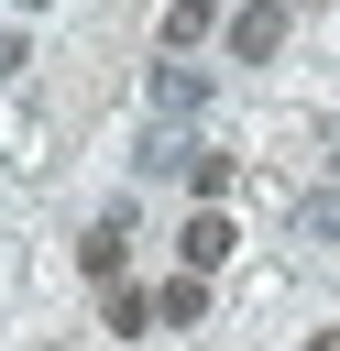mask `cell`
<instances>
[{"instance_id":"3","label":"cell","mask_w":340,"mask_h":351,"mask_svg":"<svg viewBox=\"0 0 340 351\" xmlns=\"http://www.w3.org/2000/svg\"><path fill=\"white\" fill-rule=\"evenodd\" d=\"M186 263H197V274H208V263H230V219H219V208H197V219H186Z\"/></svg>"},{"instance_id":"2","label":"cell","mask_w":340,"mask_h":351,"mask_svg":"<svg viewBox=\"0 0 340 351\" xmlns=\"http://www.w3.org/2000/svg\"><path fill=\"white\" fill-rule=\"evenodd\" d=\"M154 318H165V329H197V318H208V274H175V285L154 296Z\"/></svg>"},{"instance_id":"5","label":"cell","mask_w":340,"mask_h":351,"mask_svg":"<svg viewBox=\"0 0 340 351\" xmlns=\"http://www.w3.org/2000/svg\"><path fill=\"white\" fill-rule=\"evenodd\" d=\"M121 241H132L121 219H99V230H88V274H99V285H121Z\"/></svg>"},{"instance_id":"11","label":"cell","mask_w":340,"mask_h":351,"mask_svg":"<svg viewBox=\"0 0 340 351\" xmlns=\"http://www.w3.org/2000/svg\"><path fill=\"white\" fill-rule=\"evenodd\" d=\"M22 11H44V0H22Z\"/></svg>"},{"instance_id":"6","label":"cell","mask_w":340,"mask_h":351,"mask_svg":"<svg viewBox=\"0 0 340 351\" xmlns=\"http://www.w3.org/2000/svg\"><path fill=\"white\" fill-rule=\"evenodd\" d=\"M110 329H121V340L154 329V296H143V285H110Z\"/></svg>"},{"instance_id":"7","label":"cell","mask_w":340,"mask_h":351,"mask_svg":"<svg viewBox=\"0 0 340 351\" xmlns=\"http://www.w3.org/2000/svg\"><path fill=\"white\" fill-rule=\"evenodd\" d=\"M197 99H208V88H197L186 66H165V77H154V110H197Z\"/></svg>"},{"instance_id":"1","label":"cell","mask_w":340,"mask_h":351,"mask_svg":"<svg viewBox=\"0 0 340 351\" xmlns=\"http://www.w3.org/2000/svg\"><path fill=\"white\" fill-rule=\"evenodd\" d=\"M285 22H296V0H252V11H230V55H241V66L285 55Z\"/></svg>"},{"instance_id":"9","label":"cell","mask_w":340,"mask_h":351,"mask_svg":"<svg viewBox=\"0 0 340 351\" xmlns=\"http://www.w3.org/2000/svg\"><path fill=\"white\" fill-rule=\"evenodd\" d=\"M11 66H22V44H11V33H0V77H11Z\"/></svg>"},{"instance_id":"4","label":"cell","mask_w":340,"mask_h":351,"mask_svg":"<svg viewBox=\"0 0 340 351\" xmlns=\"http://www.w3.org/2000/svg\"><path fill=\"white\" fill-rule=\"evenodd\" d=\"M208 22H219V0H175V11H165V44L186 55V44H208Z\"/></svg>"},{"instance_id":"8","label":"cell","mask_w":340,"mask_h":351,"mask_svg":"<svg viewBox=\"0 0 340 351\" xmlns=\"http://www.w3.org/2000/svg\"><path fill=\"white\" fill-rule=\"evenodd\" d=\"M296 219H307V230H340V186H318V197H307Z\"/></svg>"},{"instance_id":"10","label":"cell","mask_w":340,"mask_h":351,"mask_svg":"<svg viewBox=\"0 0 340 351\" xmlns=\"http://www.w3.org/2000/svg\"><path fill=\"white\" fill-rule=\"evenodd\" d=\"M307 351H340V329H318V340H307Z\"/></svg>"}]
</instances>
